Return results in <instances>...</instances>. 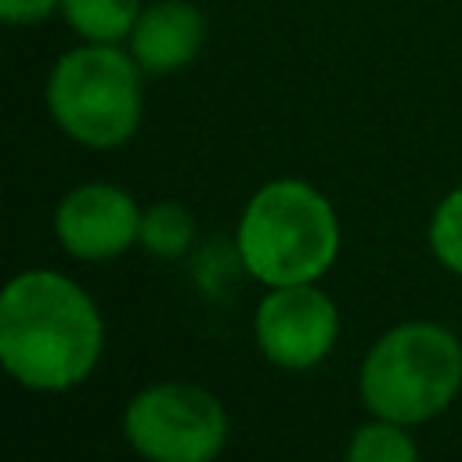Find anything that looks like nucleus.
I'll list each match as a JSON object with an SVG mask.
<instances>
[{
  "instance_id": "obj_12",
  "label": "nucleus",
  "mask_w": 462,
  "mask_h": 462,
  "mask_svg": "<svg viewBox=\"0 0 462 462\" xmlns=\"http://www.w3.org/2000/svg\"><path fill=\"white\" fill-rule=\"evenodd\" d=\"M430 245L448 271L462 274V188H455L437 206V213L430 220Z\"/></svg>"
},
{
  "instance_id": "obj_5",
  "label": "nucleus",
  "mask_w": 462,
  "mask_h": 462,
  "mask_svg": "<svg viewBox=\"0 0 462 462\" xmlns=\"http://www.w3.org/2000/svg\"><path fill=\"white\" fill-rule=\"evenodd\" d=\"M123 430L152 462H209L227 444V411L202 386L159 383L126 404Z\"/></svg>"
},
{
  "instance_id": "obj_13",
  "label": "nucleus",
  "mask_w": 462,
  "mask_h": 462,
  "mask_svg": "<svg viewBox=\"0 0 462 462\" xmlns=\"http://www.w3.org/2000/svg\"><path fill=\"white\" fill-rule=\"evenodd\" d=\"M61 0H0V14L11 25H29V22H43Z\"/></svg>"
},
{
  "instance_id": "obj_7",
  "label": "nucleus",
  "mask_w": 462,
  "mask_h": 462,
  "mask_svg": "<svg viewBox=\"0 0 462 462\" xmlns=\"http://www.w3.org/2000/svg\"><path fill=\"white\" fill-rule=\"evenodd\" d=\"M54 235L79 260H108L137 242L141 209L116 184H79L58 202Z\"/></svg>"
},
{
  "instance_id": "obj_9",
  "label": "nucleus",
  "mask_w": 462,
  "mask_h": 462,
  "mask_svg": "<svg viewBox=\"0 0 462 462\" xmlns=\"http://www.w3.org/2000/svg\"><path fill=\"white\" fill-rule=\"evenodd\" d=\"M69 25L90 43H119L130 36L137 14L144 11L141 0H61Z\"/></svg>"
},
{
  "instance_id": "obj_3",
  "label": "nucleus",
  "mask_w": 462,
  "mask_h": 462,
  "mask_svg": "<svg viewBox=\"0 0 462 462\" xmlns=\"http://www.w3.org/2000/svg\"><path fill=\"white\" fill-rule=\"evenodd\" d=\"M462 390V343L433 321L390 328L361 365V401L375 419L401 426L440 415Z\"/></svg>"
},
{
  "instance_id": "obj_8",
  "label": "nucleus",
  "mask_w": 462,
  "mask_h": 462,
  "mask_svg": "<svg viewBox=\"0 0 462 462\" xmlns=\"http://www.w3.org/2000/svg\"><path fill=\"white\" fill-rule=\"evenodd\" d=\"M206 40V18L188 0H159L144 7L130 29V54L144 72L184 69Z\"/></svg>"
},
{
  "instance_id": "obj_1",
  "label": "nucleus",
  "mask_w": 462,
  "mask_h": 462,
  "mask_svg": "<svg viewBox=\"0 0 462 462\" xmlns=\"http://www.w3.org/2000/svg\"><path fill=\"white\" fill-rule=\"evenodd\" d=\"M105 346L94 300L58 271H25L0 296V361L29 390L79 386Z\"/></svg>"
},
{
  "instance_id": "obj_4",
  "label": "nucleus",
  "mask_w": 462,
  "mask_h": 462,
  "mask_svg": "<svg viewBox=\"0 0 462 462\" xmlns=\"http://www.w3.org/2000/svg\"><path fill=\"white\" fill-rule=\"evenodd\" d=\"M47 108L72 141L119 148L141 123V65L112 43L76 47L47 76Z\"/></svg>"
},
{
  "instance_id": "obj_2",
  "label": "nucleus",
  "mask_w": 462,
  "mask_h": 462,
  "mask_svg": "<svg viewBox=\"0 0 462 462\" xmlns=\"http://www.w3.org/2000/svg\"><path fill=\"white\" fill-rule=\"evenodd\" d=\"M339 253V224L328 199L303 180L263 184L238 220V256L263 285L318 282Z\"/></svg>"
},
{
  "instance_id": "obj_6",
  "label": "nucleus",
  "mask_w": 462,
  "mask_h": 462,
  "mask_svg": "<svg viewBox=\"0 0 462 462\" xmlns=\"http://www.w3.org/2000/svg\"><path fill=\"white\" fill-rule=\"evenodd\" d=\"M256 343L267 361L282 368H310L328 357L339 336L336 303L314 282L274 285L256 307Z\"/></svg>"
},
{
  "instance_id": "obj_10",
  "label": "nucleus",
  "mask_w": 462,
  "mask_h": 462,
  "mask_svg": "<svg viewBox=\"0 0 462 462\" xmlns=\"http://www.w3.org/2000/svg\"><path fill=\"white\" fill-rule=\"evenodd\" d=\"M191 235H195L191 213L180 202H173V199H162V202H155V206H148L141 213V235H137V242L152 256H162V260L184 256V249L191 245Z\"/></svg>"
},
{
  "instance_id": "obj_11",
  "label": "nucleus",
  "mask_w": 462,
  "mask_h": 462,
  "mask_svg": "<svg viewBox=\"0 0 462 462\" xmlns=\"http://www.w3.org/2000/svg\"><path fill=\"white\" fill-rule=\"evenodd\" d=\"M346 458H354V462H415L419 448L404 433L401 422L375 419L354 433V440L346 444Z\"/></svg>"
}]
</instances>
